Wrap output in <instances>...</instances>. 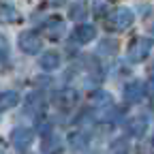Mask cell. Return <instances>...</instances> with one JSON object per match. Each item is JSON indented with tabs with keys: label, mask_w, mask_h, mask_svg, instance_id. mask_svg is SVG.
Masks as SVG:
<instances>
[{
	"label": "cell",
	"mask_w": 154,
	"mask_h": 154,
	"mask_svg": "<svg viewBox=\"0 0 154 154\" xmlns=\"http://www.w3.org/2000/svg\"><path fill=\"white\" fill-rule=\"evenodd\" d=\"M77 122H79V126H84V128L88 131V128H92V126H94V122H96V120H94L92 111H84L79 118H77Z\"/></svg>",
	"instance_id": "obj_18"
},
{
	"label": "cell",
	"mask_w": 154,
	"mask_h": 154,
	"mask_svg": "<svg viewBox=\"0 0 154 154\" xmlns=\"http://www.w3.org/2000/svg\"><path fill=\"white\" fill-rule=\"evenodd\" d=\"M152 69H154V62H152Z\"/></svg>",
	"instance_id": "obj_25"
},
{
	"label": "cell",
	"mask_w": 154,
	"mask_h": 154,
	"mask_svg": "<svg viewBox=\"0 0 154 154\" xmlns=\"http://www.w3.org/2000/svg\"><path fill=\"white\" fill-rule=\"evenodd\" d=\"M94 36H96V30L90 24H79V26L75 28V32H73V38H75L77 43H90Z\"/></svg>",
	"instance_id": "obj_10"
},
{
	"label": "cell",
	"mask_w": 154,
	"mask_h": 154,
	"mask_svg": "<svg viewBox=\"0 0 154 154\" xmlns=\"http://www.w3.org/2000/svg\"><path fill=\"white\" fill-rule=\"evenodd\" d=\"M116 49H118V45H116V41L113 38H103V41L99 43V56H116Z\"/></svg>",
	"instance_id": "obj_16"
},
{
	"label": "cell",
	"mask_w": 154,
	"mask_h": 154,
	"mask_svg": "<svg viewBox=\"0 0 154 154\" xmlns=\"http://www.w3.org/2000/svg\"><path fill=\"white\" fill-rule=\"evenodd\" d=\"M150 49H152V38L148 36H139L135 43H131L128 47V62H143L146 58L150 56Z\"/></svg>",
	"instance_id": "obj_2"
},
{
	"label": "cell",
	"mask_w": 154,
	"mask_h": 154,
	"mask_svg": "<svg viewBox=\"0 0 154 154\" xmlns=\"http://www.w3.org/2000/svg\"><path fill=\"white\" fill-rule=\"evenodd\" d=\"M45 32H47V38L58 41V38L64 34V22H62L60 17H51L49 22L45 24Z\"/></svg>",
	"instance_id": "obj_9"
},
{
	"label": "cell",
	"mask_w": 154,
	"mask_h": 154,
	"mask_svg": "<svg viewBox=\"0 0 154 154\" xmlns=\"http://www.w3.org/2000/svg\"><path fill=\"white\" fill-rule=\"evenodd\" d=\"M17 45H19V49L26 51V54H38V51H41L43 41H41V36H38L36 32L24 30L22 34H19V38H17Z\"/></svg>",
	"instance_id": "obj_3"
},
{
	"label": "cell",
	"mask_w": 154,
	"mask_h": 154,
	"mask_svg": "<svg viewBox=\"0 0 154 154\" xmlns=\"http://www.w3.org/2000/svg\"><path fill=\"white\" fill-rule=\"evenodd\" d=\"M0 154H7V146H5L2 141H0Z\"/></svg>",
	"instance_id": "obj_22"
},
{
	"label": "cell",
	"mask_w": 154,
	"mask_h": 154,
	"mask_svg": "<svg viewBox=\"0 0 154 154\" xmlns=\"http://www.w3.org/2000/svg\"><path fill=\"white\" fill-rule=\"evenodd\" d=\"M122 96H124V101L126 103H139L143 96H146V84L139 82V79H135V82H128L122 90Z\"/></svg>",
	"instance_id": "obj_5"
},
{
	"label": "cell",
	"mask_w": 154,
	"mask_h": 154,
	"mask_svg": "<svg viewBox=\"0 0 154 154\" xmlns=\"http://www.w3.org/2000/svg\"><path fill=\"white\" fill-rule=\"evenodd\" d=\"M51 2H54V7H58V5H62L64 0H51Z\"/></svg>",
	"instance_id": "obj_23"
},
{
	"label": "cell",
	"mask_w": 154,
	"mask_h": 154,
	"mask_svg": "<svg viewBox=\"0 0 154 154\" xmlns=\"http://www.w3.org/2000/svg\"><path fill=\"white\" fill-rule=\"evenodd\" d=\"M150 92H152V94H154V79H152V82H150Z\"/></svg>",
	"instance_id": "obj_24"
},
{
	"label": "cell",
	"mask_w": 154,
	"mask_h": 154,
	"mask_svg": "<svg viewBox=\"0 0 154 154\" xmlns=\"http://www.w3.org/2000/svg\"><path fill=\"white\" fill-rule=\"evenodd\" d=\"M131 24H133V13L128 9H116L107 17V30H113V32H122L131 28Z\"/></svg>",
	"instance_id": "obj_1"
},
{
	"label": "cell",
	"mask_w": 154,
	"mask_h": 154,
	"mask_svg": "<svg viewBox=\"0 0 154 154\" xmlns=\"http://www.w3.org/2000/svg\"><path fill=\"white\" fill-rule=\"evenodd\" d=\"M146 128H148V118L146 116H135V118H131L126 122V131H128V135H133V137H141L146 133Z\"/></svg>",
	"instance_id": "obj_8"
},
{
	"label": "cell",
	"mask_w": 154,
	"mask_h": 154,
	"mask_svg": "<svg viewBox=\"0 0 154 154\" xmlns=\"http://www.w3.org/2000/svg\"><path fill=\"white\" fill-rule=\"evenodd\" d=\"M71 19H75V22H86V9H84V5H75V7H71Z\"/></svg>",
	"instance_id": "obj_17"
},
{
	"label": "cell",
	"mask_w": 154,
	"mask_h": 154,
	"mask_svg": "<svg viewBox=\"0 0 154 154\" xmlns=\"http://www.w3.org/2000/svg\"><path fill=\"white\" fill-rule=\"evenodd\" d=\"M128 152V143L126 139H116L111 143V154H126Z\"/></svg>",
	"instance_id": "obj_19"
},
{
	"label": "cell",
	"mask_w": 154,
	"mask_h": 154,
	"mask_svg": "<svg viewBox=\"0 0 154 154\" xmlns=\"http://www.w3.org/2000/svg\"><path fill=\"white\" fill-rule=\"evenodd\" d=\"M90 105H92V109H99V113H105V111H109V109L113 107L111 96H109L107 92H103V90H96V92L90 96Z\"/></svg>",
	"instance_id": "obj_6"
},
{
	"label": "cell",
	"mask_w": 154,
	"mask_h": 154,
	"mask_svg": "<svg viewBox=\"0 0 154 154\" xmlns=\"http://www.w3.org/2000/svg\"><path fill=\"white\" fill-rule=\"evenodd\" d=\"M43 96L38 94V92H32L28 99H26V113L30 116H36V113H41L43 111Z\"/></svg>",
	"instance_id": "obj_13"
},
{
	"label": "cell",
	"mask_w": 154,
	"mask_h": 154,
	"mask_svg": "<svg viewBox=\"0 0 154 154\" xmlns=\"http://www.w3.org/2000/svg\"><path fill=\"white\" fill-rule=\"evenodd\" d=\"M7 49H2V47H0V73H2L5 69H7Z\"/></svg>",
	"instance_id": "obj_21"
},
{
	"label": "cell",
	"mask_w": 154,
	"mask_h": 154,
	"mask_svg": "<svg viewBox=\"0 0 154 154\" xmlns=\"http://www.w3.org/2000/svg\"><path fill=\"white\" fill-rule=\"evenodd\" d=\"M19 101V96L15 90H5V92H0V109H11L15 107Z\"/></svg>",
	"instance_id": "obj_14"
},
{
	"label": "cell",
	"mask_w": 154,
	"mask_h": 154,
	"mask_svg": "<svg viewBox=\"0 0 154 154\" xmlns=\"http://www.w3.org/2000/svg\"><path fill=\"white\" fill-rule=\"evenodd\" d=\"M19 22V13L9 0H0V24H15Z\"/></svg>",
	"instance_id": "obj_7"
},
{
	"label": "cell",
	"mask_w": 154,
	"mask_h": 154,
	"mask_svg": "<svg viewBox=\"0 0 154 154\" xmlns=\"http://www.w3.org/2000/svg\"><path fill=\"white\" fill-rule=\"evenodd\" d=\"M38 66H41L43 71H56L58 66H60V56H58L56 51H45L41 58H38Z\"/></svg>",
	"instance_id": "obj_12"
},
{
	"label": "cell",
	"mask_w": 154,
	"mask_h": 154,
	"mask_svg": "<svg viewBox=\"0 0 154 154\" xmlns=\"http://www.w3.org/2000/svg\"><path fill=\"white\" fill-rule=\"evenodd\" d=\"M64 148L62 139L60 137H45V143H43V152L45 154H58Z\"/></svg>",
	"instance_id": "obj_15"
},
{
	"label": "cell",
	"mask_w": 154,
	"mask_h": 154,
	"mask_svg": "<svg viewBox=\"0 0 154 154\" xmlns=\"http://www.w3.org/2000/svg\"><path fill=\"white\" fill-rule=\"evenodd\" d=\"M36 131L41 133V135H45V137H47V135L51 133V122H49V120H38V124H36Z\"/></svg>",
	"instance_id": "obj_20"
},
{
	"label": "cell",
	"mask_w": 154,
	"mask_h": 154,
	"mask_svg": "<svg viewBox=\"0 0 154 154\" xmlns=\"http://www.w3.org/2000/svg\"><path fill=\"white\" fill-rule=\"evenodd\" d=\"M11 141H13V146H15L19 152H24V150H28V148L32 146L34 133H32L30 128H26V126L13 128V131H11Z\"/></svg>",
	"instance_id": "obj_4"
},
{
	"label": "cell",
	"mask_w": 154,
	"mask_h": 154,
	"mask_svg": "<svg viewBox=\"0 0 154 154\" xmlns=\"http://www.w3.org/2000/svg\"><path fill=\"white\" fill-rule=\"evenodd\" d=\"M69 146L75 154H82L88 150V135L86 133H71L69 135Z\"/></svg>",
	"instance_id": "obj_11"
}]
</instances>
